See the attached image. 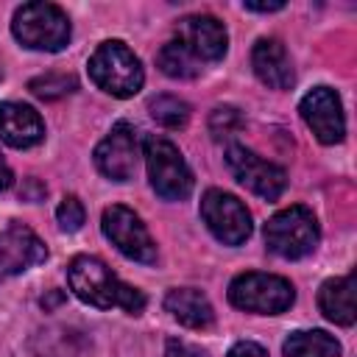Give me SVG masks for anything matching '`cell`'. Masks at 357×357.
<instances>
[{
  "label": "cell",
  "instance_id": "15",
  "mask_svg": "<svg viewBox=\"0 0 357 357\" xmlns=\"http://www.w3.org/2000/svg\"><path fill=\"white\" fill-rule=\"evenodd\" d=\"M251 67L257 78L271 89H290L296 81L290 56L279 39H257L251 50Z\"/></svg>",
  "mask_w": 357,
  "mask_h": 357
},
{
  "label": "cell",
  "instance_id": "25",
  "mask_svg": "<svg viewBox=\"0 0 357 357\" xmlns=\"http://www.w3.org/2000/svg\"><path fill=\"white\" fill-rule=\"evenodd\" d=\"M226 357H268V351L259 343H254V340H240V343H234L229 349Z\"/></svg>",
  "mask_w": 357,
  "mask_h": 357
},
{
  "label": "cell",
  "instance_id": "20",
  "mask_svg": "<svg viewBox=\"0 0 357 357\" xmlns=\"http://www.w3.org/2000/svg\"><path fill=\"white\" fill-rule=\"evenodd\" d=\"M151 117L165 128H184L190 120V106L176 95H156L148 103Z\"/></svg>",
  "mask_w": 357,
  "mask_h": 357
},
{
  "label": "cell",
  "instance_id": "17",
  "mask_svg": "<svg viewBox=\"0 0 357 357\" xmlns=\"http://www.w3.org/2000/svg\"><path fill=\"white\" fill-rule=\"evenodd\" d=\"M318 307L329 321L340 326H351L357 315L354 312V273L326 279L318 290Z\"/></svg>",
  "mask_w": 357,
  "mask_h": 357
},
{
  "label": "cell",
  "instance_id": "19",
  "mask_svg": "<svg viewBox=\"0 0 357 357\" xmlns=\"http://www.w3.org/2000/svg\"><path fill=\"white\" fill-rule=\"evenodd\" d=\"M156 64L170 78H195L204 70V64L181 42H176V39H170L167 45H162V50L156 56Z\"/></svg>",
  "mask_w": 357,
  "mask_h": 357
},
{
  "label": "cell",
  "instance_id": "8",
  "mask_svg": "<svg viewBox=\"0 0 357 357\" xmlns=\"http://www.w3.org/2000/svg\"><path fill=\"white\" fill-rule=\"evenodd\" d=\"M201 218L223 245H240L251 234V212L231 192L206 190L201 198Z\"/></svg>",
  "mask_w": 357,
  "mask_h": 357
},
{
  "label": "cell",
  "instance_id": "12",
  "mask_svg": "<svg viewBox=\"0 0 357 357\" xmlns=\"http://www.w3.org/2000/svg\"><path fill=\"white\" fill-rule=\"evenodd\" d=\"M47 259L45 243L20 220L0 231V282Z\"/></svg>",
  "mask_w": 357,
  "mask_h": 357
},
{
  "label": "cell",
  "instance_id": "23",
  "mask_svg": "<svg viewBox=\"0 0 357 357\" xmlns=\"http://www.w3.org/2000/svg\"><path fill=\"white\" fill-rule=\"evenodd\" d=\"M56 220L64 231H78L86 220V212H84V204L75 198V195H64V201L59 204L56 209Z\"/></svg>",
  "mask_w": 357,
  "mask_h": 357
},
{
  "label": "cell",
  "instance_id": "11",
  "mask_svg": "<svg viewBox=\"0 0 357 357\" xmlns=\"http://www.w3.org/2000/svg\"><path fill=\"white\" fill-rule=\"evenodd\" d=\"M298 112L304 117V123L312 128V134L324 142V145H335L343 139L346 134V117H343V106L335 89L329 86H315L310 89L301 103Z\"/></svg>",
  "mask_w": 357,
  "mask_h": 357
},
{
  "label": "cell",
  "instance_id": "2",
  "mask_svg": "<svg viewBox=\"0 0 357 357\" xmlns=\"http://www.w3.org/2000/svg\"><path fill=\"white\" fill-rule=\"evenodd\" d=\"M89 78L95 81L98 89H103L114 98H131L145 84L139 59L120 39H109V42L98 45V50L89 56Z\"/></svg>",
  "mask_w": 357,
  "mask_h": 357
},
{
  "label": "cell",
  "instance_id": "24",
  "mask_svg": "<svg viewBox=\"0 0 357 357\" xmlns=\"http://www.w3.org/2000/svg\"><path fill=\"white\" fill-rule=\"evenodd\" d=\"M165 357H206V351L198 349V346H192V343H187V340L170 337L165 343Z\"/></svg>",
  "mask_w": 357,
  "mask_h": 357
},
{
  "label": "cell",
  "instance_id": "22",
  "mask_svg": "<svg viewBox=\"0 0 357 357\" xmlns=\"http://www.w3.org/2000/svg\"><path fill=\"white\" fill-rule=\"evenodd\" d=\"M243 128V114L234 106H218L209 114V131L220 139V137H231Z\"/></svg>",
  "mask_w": 357,
  "mask_h": 357
},
{
  "label": "cell",
  "instance_id": "7",
  "mask_svg": "<svg viewBox=\"0 0 357 357\" xmlns=\"http://www.w3.org/2000/svg\"><path fill=\"white\" fill-rule=\"evenodd\" d=\"M100 229L106 234V240L128 259L134 262H142V265H151L156 262V243L153 237L148 234L145 223L139 220V215L123 204H112L103 209V218H100Z\"/></svg>",
  "mask_w": 357,
  "mask_h": 357
},
{
  "label": "cell",
  "instance_id": "16",
  "mask_svg": "<svg viewBox=\"0 0 357 357\" xmlns=\"http://www.w3.org/2000/svg\"><path fill=\"white\" fill-rule=\"evenodd\" d=\"M165 310L190 329H209L215 324V310L209 298L195 287H176L165 296Z\"/></svg>",
  "mask_w": 357,
  "mask_h": 357
},
{
  "label": "cell",
  "instance_id": "3",
  "mask_svg": "<svg viewBox=\"0 0 357 357\" xmlns=\"http://www.w3.org/2000/svg\"><path fill=\"white\" fill-rule=\"evenodd\" d=\"M11 33L20 45L31 50L56 53L70 42V20L56 3H25L14 11Z\"/></svg>",
  "mask_w": 357,
  "mask_h": 357
},
{
  "label": "cell",
  "instance_id": "14",
  "mask_svg": "<svg viewBox=\"0 0 357 357\" xmlns=\"http://www.w3.org/2000/svg\"><path fill=\"white\" fill-rule=\"evenodd\" d=\"M0 139L11 148H33L45 139V123L28 103H0Z\"/></svg>",
  "mask_w": 357,
  "mask_h": 357
},
{
  "label": "cell",
  "instance_id": "10",
  "mask_svg": "<svg viewBox=\"0 0 357 357\" xmlns=\"http://www.w3.org/2000/svg\"><path fill=\"white\" fill-rule=\"evenodd\" d=\"M137 159H139V131L126 120L114 123L112 131L95 148V165L112 181H128L137 170Z\"/></svg>",
  "mask_w": 357,
  "mask_h": 357
},
{
  "label": "cell",
  "instance_id": "18",
  "mask_svg": "<svg viewBox=\"0 0 357 357\" xmlns=\"http://www.w3.org/2000/svg\"><path fill=\"white\" fill-rule=\"evenodd\" d=\"M284 357H340V343L324 329L290 332L284 346Z\"/></svg>",
  "mask_w": 357,
  "mask_h": 357
},
{
  "label": "cell",
  "instance_id": "9",
  "mask_svg": "<svg viewBox=\"0 0 357 357\" xmlns=\"http://www.w3.org/2000/svg\"><path fill=\"white\" fill-rule=\"evenodd\" d=\"M226 165L243 187H248L251 192H257L265 201H276L287 187V173L279 165L257 156L245 145H237V142L229 145L226 148Z\"/></svg>",
  "mask_w": 357,
  "mask_h": 357
},
{
  "label": "cell",
  "instance_id": "5",
  "mask_svg": "<svg viewBox=\"0 0 357 357\" xmlns=\"http://www.w3.org/2000/svg\"><path fill=\"white\" fill-rule=\"evenodd\" d=\"M321 229L307 206H287L265 223V245L282 259H301L315 251Z\"/></svg>",
  "mask_w": 357,
  "mask_h": 357
},
{
  "label": "cell",
  "instance_id": "4",
  "mask_svg": "<svg viewBox=\"0 0 357 357\" xmlns=\"http://www.w3.org/2000/svg\"><path fill=\"white\" fill-rule=\"evenodd\" d=\"M142 156L148 165V178L156 195L165 201H184L192 192V170L184 162L181 151L165 139V137H145L142 142Z\"/></svg>",
  "mask_w": 357,
  "mask_h": 357
},
{
  "label": "cell",
  "instance_id": "26",
  "mask_svg": "<svg viewBox=\"0 0 357 357\" xmlns=\"http://www.w3.org/2000/svg\"><path fill=\"white\" fill-rule=\"evenodd\" d=\"M243 8L245 11H262V14H268V11H282L284 3L282 0H276V3H243Z\"/></svg>",
  "mask_w": 357,
  "mask_h": 357
},
{
  "label": "cell",
  "instance_id": "27",
  "mask_svg": "<svg viewBox=\"0 0 357 357\" xmlns=\"http://www.w3.org/2000/svg\"><path fill=\"white\" fill-rule=\"evenodd\" d=\"M11 181H14L11 167H8V162L0 156V192H3V190H8V187H11Z\"/></svg>",
  "mask_w": 357,
  "mask_h": 357
},
{
  "label": "cell",
  "instance_id": "13",
  "mask_svg": "<svg viewBox=\"0 0 357 357\" xmlns=\"http://www.w3.org/2000/svg\"><path fill=\"white\" fill-rule=\"evenodd\" d=\"M176 42H181L204 64V61L223 59V53L229 47V33H226L220 20H215L209 14H192V17H184L178 22Z\"/></svg>",
  "mask_w": 357,
  "mask_h": 357
},
{
  "label": "cell",
  "instance_id": "6",
  "mask_svg": "<svg viewBox=\"0 0 357 357\" xmlns=\"http://www.w3.org/2000/svg\"><path fill=\"white\" fill-rule=\"evenodd\" d=\"M229 301L237 310L257 315H279L296 301V290L284 276L276 273H240L229 284Z\"/></svg>",
  "mask_w": 357,
  "mask_h": 357
},
{
  "label": "cell",
  "instance_id": "21",
  "mask_svg": "<svg viewBox=\"0 0 357 357\" xmlns=\"http://www.w3.org/2000/svg\"><path fill=\"white\" fill-rule=\"evenodd\" d=\"M75 86H78L75 75H67V73H45L28 84V89L42 100H56L61 95H70Z\"/></svg>",
  "mask_w": 357,
  "mask_h": 357
},
{
  "label": "cell",
  "instance_id": "1",
  "mask_svg": "<svg viewBox=\"0 0 357 357\" xmlns=\"http://www.w3.org/2000/svg\"><path fill=\"white\" fill-rule=\"evenodd\" d=\"M67 282H70V290L89 307H98V310L120 307L131 315H139L145 310V293L120 282L114 271L98 257H89V254L75 257L67 265Z\"/></svg>",
  "mask_w": 357,
  "mask_h": 357
}]
</instances>
